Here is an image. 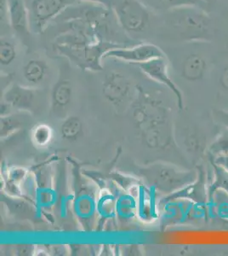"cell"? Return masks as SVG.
Wrapping results in <instances>:
<instances>
[{
	"mask_svg": "<svg viewBox=\"0 0 228 256\" xmlns=\"http://www.w3.org/2000/svg\"><path fill=\"white\" fill-rule=\"evenodd\" d=\"M169 28L184 41H211L213 24L203 7L188 6L167 12Z\"/></svg>",
	"mask_w": 228,
	"mask_h": 256,
	"instance_id": "1",
	"label": "cell"
},
{
	"mask_svg": "<svg viewBox=\"0 0 228 256\" xmlns=\"http://www.w3.org/2000/svg\"><path fill=\"white\" fill-rule=\"evenodd\" d=\"M111 10L125 32L136 34L147 30L150 12L142 0H112Z\"/></svg>",
	"mask_w": 228,
	"mask_h": 256,
	"instance_id": "2",
	"label": "cell"
},
{
	"mask_svg": "<svg viewBox=\"0 0 228 256\" xmlns=\"http://www.w3.org/2000/svg\"><path fill=\"white\" fill-rule=\"evenodd\" d=\"M161 56H165L164 52L151 43H141L130 47H111L103 54V58L117 59L137 65Z\"/></svg>",
	"mask_w": 228,
	"mask_h": 256,
	"instance_id": "3",
	"label": "cell"
},
{
	"mask_svg": "<svg viewBox=\"0 0 228 256\" xmlns=\"http://www.w3.org/2000/svg\"><path fill=\"white\" fill-rule=\"evenodd\" d=\"M73 0H32L30 20L35 31H43L50 20L61 14Z\"/></svg>",
	"mask_w": 228,
	"mask_h": 256,
	"instance_id": "4",
	"label": "cell"
},
{
	"mask_svg": "<svg viewBox=\"0 0 228 256\" xmlns=\"http://www.w3.org/2000/svg\"><path fill=\"white\" fill-rule=\"evenodd\" d=\"M138 66L151 79L166 86L176 95L180 108H183L182 92L169 76L166 56L157 58L144 64H139Z\"/></svg>",
	"mask_w": 228,
	"mask_h": 256,
	"instance_id": "5",
	"label": "cell"
},
{
	"mask_svg": "<svg viewBox=\"0 0 228 256\" xmlns=\"http://www.w3.org/2000/svg\"><path fill=\"white\" fill-rule=\"evenodd\" d=\"M7 6L9 28L20 36L28 34L30 12L23 0H8Z\"/></svg>",
	"mask_w": 228,
	"mask_h": 256,
	"instance_id": "6",
	"label": "cell"
},
{
	"mask_svg": "<svg viewBox=\"0 0 228 256\" xmlns=\"http://www.w3.org/2000/svg\"><path fill=\"white\" fill-rule=\"evenodd\" d=\"M148 9L155 12H167L188 6L204 7L205 4L200 0H142Z\"/></svg>",
	"mask_w": 228,
	"mask_h": 256,
	"instance_id": "7",
	"label": "cell"
},
{
	"mask_svg": "<svg viewBox=\"0 0 228 256\" xmlns=\"http://www.w3.org/2000/svg\"><path fill=\"white\" fill-rule=\"evenodd\" d=\"M205 68L204 59L197 54H192L186 58L182 68V73L188 79H199L202 76Z\"/></svg>",
	"mask_w": 228,
	"mask_h": 256,
	"instance_id": "8",
	"label": "cell"
},
{
	"mask_svg": "<svg viewBox=\"0 0 228 256\" xmlns=\"http://www.w3.org/2000/svg\"><path fill=\"white\" fill-rule=\"evenodd\" d=\"M46 68L44 62L39 59H32L24 68V74L29 82L38 83L44 77Z\"/></svg>",
	"mask_w": 228,
	"mask_h": 256,
	"instance_id": "9",
	"label": "cell"
},
{
	"mask_svg": "<svg viewBox=\"0 0 228 256\" xmlns=\"http://www.w3.org/2000/svg\"><path fill=\"white\" fill-rule=\"evenodd\" d=\"M213 166V174L214 180L211 184V188L209 190V196H211L215 192L218 190L228 193V172L222 166H218L215 163H212Z\"/></svg>",
	"mask_w": 228,
	"mask_h": 256,
	"instance_id": "10",
	"label": "cell"
},
{
	"mask_svg": "<svg viewBox=\"0 0 228 256\" xmlns=\"http://www.w3.org/2000/svg\"><path fill=\"white\" fill-rule=\"evenodd\" d=\"M16 46L8 38H1L0 42V62L3 65H9L16 58Z\"/></svg>",
	"mask_w": 228,
	"mask_h": 256,
	"instance_id": "11",
	"label": "cell"
},
{
	"mask_svg": "<svg viewBox=\"0 0 228 256\" xmlns=\"http://www.w3.org/2000/svg\"><path fill=\"white\" fill-rule=\"evenodd\" d=\"M209 154L212 160L219 156L228 154V129L225 128V131L212 143L209 148Z\"/></svg>",
	"mask_w": 228,
	"mask_h": 256,
	"instance_id": "12",
	"label": "cell"
},
{
	"mask_svg": "<svg viewBox=\"0 0 228 256\" xmlns=\"http://www.w3.org/2000/svg\"><path fill=\"white\" fill-rule=\"evenodd\" d=\"M213 118L215 122L224 128L228 129V110H213Z\"/></svg>",
	"mask_w": 228,
	"mask_h": 256,
	"instance_id": "13",
	"label": "cell"
},
{
	"mask_svg": "<svg viewBox=\"0 0 228 256\" xmlns=\"http://www.w3.org/2000/svg\"><path fill=\"white\" fill-rule=\"evenodd\" d=\"M211 163H215L218 166H222L228 172V154L219 156L212 160Z\"/></svg>",
	"mask_w": 228,
	"mask_h": 256,
	"instance_id": "14",
	"label": "cell"
},
{
	"mask_svg": "<svg viewBox=\"0 0 228 256\" xmlns=\"http://www.w3.org/2000/svg\"><path fill=\"white\" fill-rule=\"evenodd\" d=\"M78 1L94 3L95 4L103 6V7L107 8V9H111V4H112V0H78Z\"/></svg>",
	"mask_w": 228,
	"mask_h": 256,
	"instance_id": "15",
	"label": "cell"
},
{
	"mask_svg": "<svg viewBox=\"0 0 228 256\" xmlns=\"http://www.w3.org/2000/svg\"><path fill=\"white\" fill-rule=\"evenodd\" d=\"M223 83L228 86V68L223 74Z\"/></svg>",
	"mask_w": 228,
	"mask_h": 256,
	"instance_id": "16",
	"label": "cell"
},
{
	"mask_svg": "<svg viewBox=\"0 0 228 256\" xmlns=\"http://www.w3.org/2000/svg\"><path fill=\"white\" fill-rule=\"evenodd\" d=\"M200 1L205 6V4H208L215 3V2H217V0H200Z\"/></svg>",
	"mask_w": 228,
	"mask_h": 256,
	"instance_id": "17",
	"label": "cell"
}]
</instances>
